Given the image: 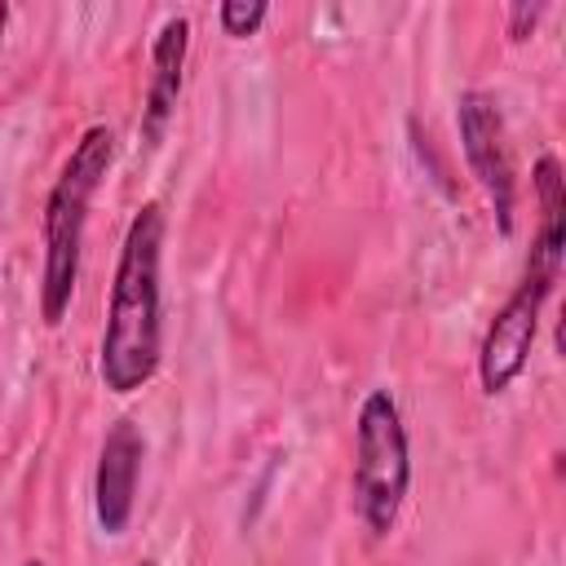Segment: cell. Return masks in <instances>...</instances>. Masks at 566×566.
I'll use <instances>...</instances> for the list:
<instances>
[{
  "instance_id": "obj_1",
  "label": "cell",
  "mask_w": 566,
  "mask_h": 566,
  "mask_svg": "<svg viewBox=\"0 0 566 566\" xmlns=\"http://www.w3.org/2000/svg\"><path fill=\"white\" fill-rule=\"evenodd\" d=\"M164 203L146 199L115 256L106 327L97 340V380L115 398L146 389L164 363Z\"/></svg>"
},
{
  "instance_id": "obj_2",
  "label": "cell",
  "mask_w": 566,
  "mask_h": 566,
  "mask_svg": "<svg viewBox=\"0 0 566 566\" xmlns=\"http://www.w3.org/2000/svg\"><path fill=\"white\" fill-rule=\"evenodd\" d=\"M111 164H115V133L106 124H88L44 195V212H40V248H44L40 318H44V327H62V318L71 310V296L80 283L88 208H93L102 181L111 177Z\"/></svg>"
},
{
  "instance_id": "obj_3",
  "label": "cell",
  "mask_w": 566,
  "mask_h": 566,
  "mask_svg": "<svg viewBox=\"0 0 566 566\" xmlns=\"http://www.w3.org/2000/svg\"><path fill=\"white\" fill-rule=\"evenodd\" d=\"M411 491V438L389 389H367L354 416V469L349 495L363 531L389 539Z\"/></svg>"
},
{
  "instance_id": "obj_4",
  "label": "cell",
  "mask_w": 566,
  "mask_h": 566,
  "mask_svg": "<svg viewBox=\"0 0 566 566\" xmlns=\"http://www.w3.org/2000/svg\"><path fill=\"white\" fill-rule=\"evenodd\" d=\"M557 274H562V261H548V256L531 252L517 287L491 314V323L482 332V345H478V385H482L486 398L509 394L513 380L526 371L535 336H539V318H544V305L553 296Z\"/></svg>"
},
{
  "instance_id": "obj_5",
  "label": "cell",
  "mask_w": 566,
  "mask_h": 566,
  "mask_svg": "<svg viewBox=\"0 0 566 566\" xmlns=\"http://www.w3.org/2000/svg\"><path fill=\"white\" fill-rule=\"evenodd\" d=\"M455 133H460V155L469 164V177L482 186L491 221L509 239L517 226V168H513V142H509L500 102L482 88H464L455 97Z\"/></svg>"
},
{
  "instance_id": "obj_6",
  "label": "cell",
  "mask_w": 566,
  "mask_h": 566,
  "mask_svg": "<svg viewBox=\"0 0 566 566\" xmlns=\"http://www.w3.org/2000/svg\"><path fill=\"white\" fill-rule=\"evenodd\" d=\"M146 460V438L133 420H115L102 438L97 469H93V517L106 539H119L133 526L137 509V478Z\"/></svg>"
},
{
  "instance_id": "obj_7",
  "label": "cell",
  "mask_w": 566,
  "mask_h": 566,
  "mask_svg": "<svg viewBox=\"0 0 566 566\" xmlns=\"http://www.w3.org/2000/svg\"><path fill=\"white\" fill-rule=\"evenodd\" d=\"M186 57H190V18L168 13L150 40V80H146V102H142V142L155 146L164 142L177 102H181V84H186Z\"/></svg>"
},
{
  "instance_id": "obj_8",
  "label": "cell",
  "mask_w": 566,
  "mask_h": 566,
  "mask_svg": "<svg viewBox=\"0 0 566 566\" xmlns=\"http://www.w3.org/2000/svg\"><path fill=\"white\" fill-rule=\"evenodd\" d=\"M531 186H535V239L531 252H544L553 261H562L566 252V177H562V159L557 155H539L531 168Z\"/></svg>"
},
{
  "instance_id": "obj_9",
  "label": "cell",
  "mask_w": 566,
  "mask_h": 566,
  "mask_svg": "<svg viewBox=\"0 0 566 566\" xmlns=\"http://www.w3.org/2000/svg\"><path fill=\"white\" fill-rule=\"evenodd\" d=\"M270 18V4L265 0H221L217 4V22H221V35L230 40H248L265 27Z\"/></svg>"
},
{
  "instance_id": "obj_10",
  "label": "cell",
  "mask_w": 566,
  "mask_h": 566,
  "mask_svg": "<svg viewBox=\"0 0 566 566\" xmlns=\"http://www.w3.org/2000/svg\"><path fill=\"white\" fill-rule=\"evenodd\" d=\"M548 13V4L544 0H535V4H526V0H513L509 9H504V31H509V40L513 44H522L531 31H535V22Z\"/></svg>"
},
{
  "instance_id": "obj_11",
  "label": "cell",
  "mask_w": 566,
  "mask_h": 566,
  "mask_svg": "<svg viewBox=\"0 0 566 566\" xmlns=\"http://www.w3.org/2000/svg\"><path fill=\"white\" fill-rule=\"evenodd\" d=\"M4 27H9V4L0 0V35H4Z\"/></svg>"
},
{
  "instance_id": "obj_12",
  "label": "cell",
  "mask_w": 566,
  "mask_h": 566,
  "mask_svg": "<svg viewBox=\"0 0 566 566\" xmlns=\"http://www.w3.org/2000/svg\"><path fill=\"white\" fill-rule=\"evenodd\" d=\"M22 566H44V562H40V557H31V562H22Z\"/></svg>"
},
{
  "instance_id": "obj_13",
  "label": "cell",
  "mask_w": 566,
  "mask_h": 566,
  "mask_svg": "<svg viewBox=\"0 0 566 566\" xmlns=\"http://www.w3.org/2000/svg\"><path fill=\"white\" fill-rule=\"evenodd\" d=\"M137 566H155V562H137Z\"/></svg>"
}]
</instances>
